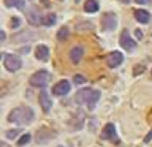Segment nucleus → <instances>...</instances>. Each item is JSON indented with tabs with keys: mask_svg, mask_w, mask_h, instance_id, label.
Here are the masks:
<instances>
[{
	"mask_svg": "<svg viewBox=\"0 0 152 147\" xmlns=\"http://www.w3.org/2000/svg\"><path fill=\"white\" fill-rule=\"evenodd\" d=\"M33 117H35V114L30 108L27 106H19V108H14L11 112L8 114V120L11 123H16V125H28Z\"/></svg>",
	"mask_w": 152,
	"mask_h": 147,
	"instance_id": "nucleus-1",
	"label": "nucleus"
},
{
	"mask_svg": "<svg viewBox=\"0 0 152 147\" xmlns=\"http://www.w3.org/2000/svg\"><path fill=\"white\" fill-rule=\"evenodd\" d=\"M100 97H102V93L97 89H81L75 95V101L78 104H87L89 109H94Z\"/></svg>",
	"mask_w": 152,
	"mask_h": 147,
	"instance_id": "nucleus-2",
	"label": "nucleus"
},
{
	"mask_svg": "<svg viewBox=\"0 0 152 147\" xmlns=\"http://www.w3.org/2000/svg\"><path fill=\"white\" fill-rule=\"evenodd\" d=\"M51 81V74L48 73L46 70H40V71H37V73H33L30 76V85H33V87H46L48 82Z\"/></svg>",
	"mask_w": 152,
	"mask_h": 147,
	"instance_id": "nucleus-3",
	"label": "nucleus"
},
{
	"mask_svg": "<svg viewBox=\"0 0 152 147\" xmlns=\"http://www.w3.org/2000/svg\"><path fill=\"white\" fill-rule=\"evenodd\" d=\"M3 63H5V68L8 71H18L22 66V60H21V57H18L14 54H8V55H5Z\"/></svg>",
	"mask_w": 152,
	"mask_h": 147,
	"instance_id": "nucleus-4",
	"label": "nucleus"
},
{
	"mask_svg": "<svg viewBox=\"0 0 152 147\" xmlns=\"http://www.w3.org/2000/svg\"><path fill=\"white\" fill-rule=\"evenodd\" d=\"M102 27L106 32H113L117 27V16L114 13H104V16L102 19Z\"/></svg>",
	"mask_w": 152,
	"mask_h": 147,
	"instance_id": "nucleus-5",
	"label": "nucleus"
},
{
	"mask_svg": "<svg viewBox=\"0 0 152 147\" xmlns=\"http://www.w3.org/2000/svg\"><path fill=\"white\" fill-rule=\"evenodd\" d=\"M102 139H106V141H111V142H119V138H117V133H116V127L113 123H106L102 131Z\"/></svg>",
	"mask_w": 152,
	"mask_h": 147,
	"instance_id": "nucleus-6",
	"label": "nucleus"
},
{
	"mask_svg": "<svg viewBox=\"0 0 152 147\" xmlns=\"http://www.w3.org/2000/svg\"><path fill=\"white\" fill-rule=\"evenodd\" d=\"M121 46L124 47V49H127V51L136 49V41L130 36V32L128 30H124L121 33Z\"/></svg>",
	"mask_w": 152,
	"mask_h": 147,
	"instance_id": "nucleus-7",
	"label": "nucleus"
},
{
	"mask_svg": "<svg viewBox=\"0 0 152 147\" xmlns=\"http://www.w3.org/2000/svg\"><path fill=\"white\" fill-rule=\"evenodd\" d=\"M124 62V55L122 52L119 51H114V52H109L108 57H106V63L109 68H116V66H119Z\"/></svg>",
	"mask_w": 152,
	"mask_h": 147,
	"instance_id": "nucleus-8",
	"label": "nucleus"
},
{
	"mask_svg": "<svg viewBox=\"0 0 152 147\" xmlns=\"http://www.w3.org/2000/svg\"><path fill=\"white\" fill-rule=\"evenodd\" d=\"M70 82L68 81H59L56 85H54V89H52V93L56 95V97H64V95H66L70 92Z\"/></svg>",
	"mask_w": 152,
	"mask_h": 147,
	"instance_id": "nucleus-9",
	"label": "nucleus"
},
{
	"mask_svg": "<svg viewBox=\"0 0 152 147\" xmlns=\"http://www.w3.org/2000/svg\"><path fill=\"white\" fill-rule=\"evenodd\" d=\"M54 136H56L54 131H49L48 128H41V130H38V133H37V142L38 144H46V142H49Z\"/></svg>",
	"mask_w": 152,
	"mask_h": 147,
	"instance_id": "nucleus-10",
	"label": "nucleus"
},
{
	"mask_svg": "<svg viewBox=\"0 0 152 147\" xmlns=\"http://www.w3.org/2000/svg\"><path fill=\"white\" fill-rule=\"evenodd\" d=\"M83 55H84V47L83 46H75V47H71V51H70V60L73 62V63H79V60L83 59Z\"/></svg>",
	"mask_w": 152,
	"mask_h": 147,
	"instance_id": "nucleus-11",
	"label": "nucleus"
},
{
	"mask_svg": "<svg viewBox=\"0 0 152 147\" xmlns=\"http://www.w3.org/2000/svg\"><path fill=\"white\" fill-rule=\"evenodd\" d=\"M40 104H41V108H43V111H45V112H49V109L52 106V101H51L49 95H48V92L45 89H43L41 93H40Z\"/></svg>",
	"mask_w": 152,
	"mask_h": 147,
	"instance_id": "nucleus-12",
	"label": "nucleus"
},
{
	"mask_svg": "<svg viewBox=\"0 0 152 147\" xmlns=\"http://www.w3.org/2000/svg\"><path fill=\"white\" fill-rule=\"evenodd\" d=\"M35 57H37L38 60H43V62L49 59V49H48V46L38 44L37 49H35Z\"/></svg>",
	"mask_w": 152,
	"mask_h": 147,
	"instance_id": "nucleus-13",
	"label": "nucleus"
},
{
	"mask_svg": "<svg viewBox=\"0 0 152 147\" xmlns=\"http://www.w3.org/2000/svg\"><path fill=\"white\" fill-rule=\"evenodd\" d=\"M135 19L141 24H147L151 21V14H149V11H146V9H136L135 11Z\"/></svg>",
	"mask_w": 152,
	"mask_h": 147,
	"instance_id": "nucleus-14",
	"label": "nucleus"
},
{
	"mask_svg": "<svg viewBox=\"0 0 152 147\" xmlns=\"http://www.w3.org/2000/svg\"><path fill=\"white\" fill-rule=\"evenodd\" d=\"M56 21H57V16L54 13H48V14H45V16H41V25H45V27L54 25Z\"/></svg>",
	"mask_w": 152,
	"mask_h": 147,
	"instance_id": "nucleus-15",
	"label": "nucleus"
},
{
	"mask_svg": "<svg viewBox=\"0 0 152 147\" xmlns=\"http://www.w3.org/2000/svg\"><path fill=\"white\" fill-rule=\"evenodd\" d=\"M27 17H28V21H30V24H33V25L41 24V17H40V14H38L37 8H32L30 11L27 13Z\"/></svg>",
	"mask_w": 152,
	"mask_h": 147,
	"instance_id": "nucleus-16",
	"label": "nucleus"
},
{
	"mask_svg": "<svg viewBox=\"0 0 152 147\" xmlns=\"http://www.w3.org/2000/svg\"><path fill=\"white\" fill-rule=\"evenodd\" d=\"M100 5H98V0H87V2L84 3V9L87 13H95L98 11Z\"/></svg>",
	"mask_w": 152,
	"mask_h": 147,
	"instance_id": "nucleus-17",
	"label": "nucleus"
},
{
	"mask_svg": "<svg viewBox=\"0 0 152 147\" xmlns=\"http://www.w3.org/2000/svg\"><path fill=\"white\" fill-rule=\"evenodd\" d=\"M5 5L8 8H18V9H22L26 2L24 0H5Z\"/></svg>",
	"mask_w": 152,
	"mask_h": 147,
	"instance_id": "nucleus-18",
	"label": "nucleus"
},
{
	"mask_svg": "<svg viewBox=\"0 0 152 147\" xmlns=\"http://www.w3.org/2000/svg\"><path fill=\"white\" fill-rule=\"evenodd\" d=\"M68 33H70V30L66 27H62L59 32H57V38H59V41H64V40H66V36H68Z\"/></svg>",
	"mask_w": 152,
	"mask_h": 147,
	"instance_id": "nucleus-19",
	"label": "nucleus"
},
{
	"mask_svg": "<svg viewBox=\"0 0 152 147\" xmlns=\"http://www.w3.org/2000/svg\"><path fill=\"white\" fill-rule=\"evenodd\" d=\"M30 139H32V136L30 135H28V133H27V135H22L21 138H19V141H18V146H26L27 144V142H30Z\"/></svg>",
	"mask_w": 152,
	"mask_h": 147,
	"instance_id": "nucleus-20",
	"label": "nucleus"
},
{
	"mask_svg": "<svg viewBox=\"0 0 152 147\" xmlns=\"http://www.w3.org/2000/svg\"><path fill=\"white\" fill-rule=\"evenodd\" d=\"M19 133H21V130H8L5 135H7L8 139H14L16 136H19Z\"/></svg>",
	"mask_w": 152,
	"mask_h": 147,
	"instance_id": "nucleus-21",
	"label": "nucleus"
},
{
	"mask_svg": "<svg viewBox=\"0 0 152 147\" xmlns=\"http://www.w3.org/2000/svg\"><path fill=\"white\" fill-rule=\"evenodd\" d=\"M84 82H86V78H84V76H81V74H76V76H75V84H76V85L84 84Z\"/></svg>",
	"mask_w": 152,
	"mask_h": 147,
	"instance_id": "nucleus-22",
	"label": "nucleus"
},
{
	"mask_svg": "<svg viewBox=\"0 0 152 147\" xmlns=\"http://www.w3.org/2000/svg\"><path fill=\"white\" fill-rule=\"evenodd\" d=\"M19 25H21V19H19V17H13L11 19V28H18Z\"/></svg>",
	"mask_w": 152,
	"mask_h": 147,
	"instance_id": "nucleus-23",
	"label": "nucleus"
},
{
	"mask_svg": "<svg viewBox=\"0 0 152 147\" xmlns=\"http://www.w3.org/2000/svg\"><path fill=\"white\" fill-rule=\"evenodd\" d=\"M136 3H140V5H151L152 3V0H135Z\"/></svg>",
	"mask_w": 152,
	"mask_h": 147,
	"instance_id": "nucleus-24",
	"label": "nucleus"
},
{
	"mask_svg": "<svg viewBox=\"0 0 152 147\" xmlns=\"http://www.w3.org/2000/svg\"><path fill=\"white\" fill-rule=\"evenodd\" d=\"M5 36H7V35H5V32L2 30V32H0V40H2V41H3V40H5Z\"/></svg>",
	"mask_w": 152,
	"mask_h": 147,
	"instance_id": "nucleus-25",
	"label": "nucleus"
},
{
	"mask_svg": "<svg viewBox=\"0 0 152 147\" xmlns=\"http://www.w3.org/2000/svg\"><path fill=\"white\" fill-rule=\"evenodd\" d=\"M135 35H136L138 38H141V36H142V33H141V30H136V32H135Z\"/></svg>",
	"mask_w": 152,
	"mask_h": 147,
	"instance_id": "nucleus-26",
	"label": "nucleus"
},
{
	"mask_svg": "<svg viewBox=\"0 0 152 147\" xmlns=\"http://www.w3.org/2000/svg\"><path fill=\"white\" fill-rule=\"evenodd\" d=\"M151 138H152V131H151V133H149V135H147V136H146V142H149V141H151Z\"/></svg>",
	"mask_w": 152,
	"mask_h": 147,
	"instance_id": "nucleus-27",
	"label": "nucleus"
},
{
	"mask_svg": "<svg viewBox=\"0 0 152 147\" xmlns=\"http://www.w3.org/2000/svg\"><path fill=\"white\" fill-rule=\"evenodd\" d=\"M28 51H30V49H28V47H22V51H21V52H22V54H27Z\"/></svg>",
	"mask_w": 152,
	"mask_h": 147,
	"instance_id": "nucleus-28",
	"label": "nucleus"
},
{
	"mask_svg": "<svg viewBox=\"0 0 152 147\" xmlns=\"http://www.w3.org/2000/svg\"><path fill=\"white\" fill-rule=\"evenodd\" d=\"M57 147H64V146H57Z\"/></svg>",
	"mask_w": 152,
	"mask_h": 147,
	"instance_id": "nucleus-29",
	"label": "nucleus"
},
{
	"mask_svg": "<svg viewBox=\"0 0 152 147\" xmlns=\"http://www.w3.org/2000/svg\"><path fill=\"white\" fill-rule=\"evenodd\" d=\"M76 2H78V3H79V0H76Z\"/></svg>",
	"mask_w": 152,
	"mask_h": 147,
	"instance_id": "nucleus-30",
	"label": "nucleus"
}]
</instances>
